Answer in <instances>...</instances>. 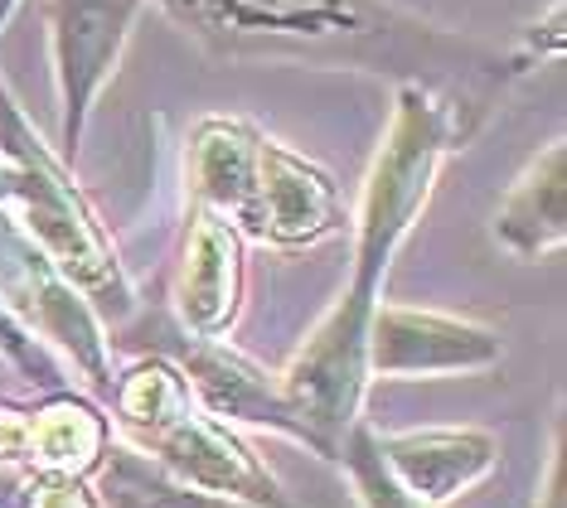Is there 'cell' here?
Wrapping results in <instances>:
<instances>
[{
  "label": "cell",
  "mask_w": 567,
  "mask_h": 508,
  "mask_svg": "<svg viewBox=\"0 0 567 508\" xmlns=\"http://www.w3.org/2000/svg\"><path fill=\"white\" fill-rule=\"evenodd\" d=\"M563 49H567V15H563V0H548L544 15L528 20V30H524V49L514 54V63H519V69H528V63L563 59Z\"/></svg>",
  "instance_id": "e0dca14e"
},
{
  "label": "cell",
  "mask_w": 567,
  "mask_h": 508,
  "mask_svg": "<svg viewBox=\"0 0 567 508\" xmlns=\"http://www.w3.org/2000/svg\"><path fill=\"white\" fill-rule=\"evenodd\" d=\"M171 10L179 30L218 54H277V49H330L350 44V59L369 49L403 54V34L422 24L393 15L379 0H156Z\"/></svg>",
  "instance_id": "277c9868"
},
{
  "label": "cell",
  "mask_w": 567,
  "mask_h": 508,
  "mask_svg": "<svg viewBox=\"0 0 567 508\" xmlns=\"http://www.w3.org/2000/svg\"><path fill=\"white\" fill-rule=\"evenodd\" d=\"M34 407L30 426V460L24 470L34 475H73V479H93L102 465V450L112 446V422L93 397L83 393H49Z\"/></svg>",
  "instance_id": "5bb4252c"
},
{
  "label": "cell",
  "mask_w": 567,
  "mask_h": 508,
  "mask_svg": "<svg viewBox=\"0 0 567 508\" xmlns=\"http://www.w3.org/2000/svg\"><path fill=\"white\" fill-rule=\"evenodd\" d=\"M262 141L248 116H199L185 146V199L262 242Z\"/></svg>",
  "instance_id": "30bf717a"
},
{
  "label": "cell",
  "mask_w": 567,
  "mask_h": 508,
  "mask_svg": "<svg viewBox=\"0 0 567 508\" xmlns=\"http://www.w3.org/2000/svg\"><path fill=\"white\" fill-rule=\"evenodd\" d=\"M248 242L234 224H224L209 208L189 204L185 238H179L175 262V330L195 339H228L243 315V286H248Z\"/></svg>",
  "instance_id": "9c48e42d"
},
{
  "label": "cell",
  "mask_w": 567,
  "mask_h": 508,
  "mask_svg": "<svg viewBox=\"0 0 567 508\" xmlns=\"http://www.w3.org/2000/svg\"><path fill=\"white\" fill-rule=\"evenodd\" d=\"M534 508H567V485H563V432H553L548 465H544V485H538Z\"/></svg>",
  "instance_id": "ffe728a7"
},
{
  "label": "cell",
  "mask_w": 567,
  "mask_h": 508,
  "mask_svg": "<svg viewBox=\"0 0 567 508\" xmlns=\"http://www.w3.org/2000/svg\"><path fill=\"white\" fill-rule=\"evenodd\" d=\"M389 475L422 504L442 508L456 494L495 475L499 440L481 426H417V432H373Z\"/></svg>",
  "instance_id": "7c38bea8"
},
{
  "label": "cell",
  "mask_w": 567,
  "mask_h": 508,
  "mask_svg": "<svg viewBox=\"0 0 567 508\" xmlns=\"http://www.w3.org/2000/svg\"><path fill=\"white\" fill-rule=\"evenodd\" d=\"M495 242L519 262H544L567 242V146L563 136L534 155L495 208Z\"/></svg>",
  "instance_id": "4fadbf2b"
},
{
  "label": "cell",
  "mask_w": 567,
  "mask_h": 508,
  "mask_svg": "<svg viewBox=\"0 0 567 508\" xmlns=\"http://www.w3.org/2000/svg\"><path fill=\"white\" fill-rule=\"evenodd\" d=\"M505 359L489 324L417 305H379L369 320V377L485 373Z\"/></svg>",
  "instance_id": "ba28073f"
},
{
  "label": "cell",
  "mask_w": 567,
  "mask_h": 508,
  "mask_svg": "<svg viewBox=\"0 0 567 508\" xmlns=\"http://www.w3.org/2000/svg\"><path fill=\"white\" fill-rule=\"evenodd\" d=\"M34 508H97L93 485L73 475H34Z\"/></svg>",
  "instance_id": "d6986e66"
},
{
  "label": "cell",
  "mask_w": 567,
  "mask_h": 508,
  "mask_svg": "<svg viewBox=\"0 0 567 508\" xmlns=\"http://www.w3.org/2000/svg\"><path fill=\"white\" fill-rule=\"evenodd\" d=\"M350 232V214L340 204V185L311 155L281 146L277 136L262 141V242L281 252L320 247Z\"/></svg>",
  "instance_id": "8fae6325"
},
{
  "label": "cell",
  "mask_w": 567,
  "mask_h": 508,
  "mask_svg": "<svg viewBox=\"0 0 567 508\" xmlns=\"http://www.w3.org/2000/svg\"><path fill=\"white\" fill-rule=\"evenodd\" d=\"M151 0H49V54H54V97H59V160L73 165L83 151L97 97L117 77L141 10Z\"/></svg>",
  "instance_id": "5b68a950"
},
{
  "label": "cell",
  "mask_w": 567,
  "mask_h": 508,
  "mask_svg": "<svg viewBox=\"0 0 567 508\" xmlns=\"http://www.w3.org/2000/svg\"><path fill=\"white\" fill-rule=\"evenodd\" d=\"M0 160H6V175H10L0 214L34 242V252L63 281L79 286L83 301L97 315H112V320L132 315L136 291L107 224H102L93 199L83 194V185L73 179V165H63L59 151L44 146V136L30 126V116L20 112L6 77H0Z\"/></svg>",
  "instance_id": "7a4b0ae2"
},
{
  "label": "cell",
  "mask_w": 567,
  "mask_h": 508,
  "mask_svg": "<svg viewBox=\"0 0 567 508\" xmlns=\"http://www.w3.org/2000/svg\"><path fill=\"white\" fill-rule=\"evenodd\" d=\"M30 426H34L30 402H0V465L24 470V460H30Z\"/></svg>",
  "instance_id": "ac0fdd59"
},
{
  "label": "cell",
  "mask_w": 567,
  "mask_h": 508,
  "mask_svg": "<svg viewBox=\"0 0 567 508\" xmlns=\"http://www.w3.org/2000/svg\"><path fill=\"white\" fill-rule=\"evenodd\" d=\"M0 508H34V470L0 465Z\"/></svg>",
  "instance_id": "44dd1931"
},
{
  "label": "cell",
  "mask_w": 567,
  "mask_h": 508,
  "mask_svg": "<svg viewBox=\"0 0 567 508\" xmlns=\"http://www.w3.org/2000/svg\"><path fill=\"white\" fill-rule=\"evenodd\" d=\"M16 10H20V0H0V34H6V24L16 20Z\"/></svg>",
  "instance_id": "7402d4cb"
},
{
  "label": "cell",
  "mask_w": 567,
  "mask_h": 508,
  "mask_svg": "<svg viewBox=\"0 0 567 508\" xmlns=\"http://www.w3.org/2000/svg\"><path fill=\"white\" fill-rule=\"evenodd\" d=\"M485 112L489 107L446 93V87L398 83L389 132L373 151L359 208L350 218V286L334 296V305L316 320V330L277 373L281 397L291 402L320 460H334L344 436L364 422V397L373 383L369 320L383 305L389 267L408 232L417 228V218L427 214L446 155L481 132Z\"/></svg>",
  "instance_id": "6da1fadb"
},
{
  "label": "cell",
  "mask_w": 567,
  "mask_h": 508,
  "mask_svg": "<svg viewBox=\"0 0 567 508\" xmlns=\"http://www.w3.org/2000/svg\"><path fill=\"white\" fill-rule=\"evenodd\" d=\"M156 354L175 363L189 397H195L214 422L234 426V432L238 426H252V432H272V436L296 440V446H311L306 426L296 422L291 402L281 397L277 373L262 369L257 359H248L243 349H234L228 339H195L185 330H171Z\"/></svg>",
  "instance_id": "52a82bcc"
},
{
  "label": "cell",
  "mask_w": 567,
  "mask_h": 508,
  "mask_svg": "<svg viewBox=\"0 0 567 508\" xmlns=\"http://www.w3.org/2000/svg\"><path fill=\"white\" fill-rule=\"evenodd\" d=\"M112 422L122 440L171 470L179 485L224 499L234 508H291L277 475L234 426L214 422L189 397L185 377L171 359L146 354L112 377Z\"/></svg>",
  "instance_id": "3957f363"
},
{
  "label": "cell",
  "mask_w": 567,
  "mask_h": 508,
  "mask_svg": "<svg viewBox=\"0 0 567 508\" xmlns=\"http://www.w3.org/2000/svg\"><path fill=\"white\" fill-rule=\"evenodd\" d=\"M334 465H340L344 479H350L359 508H432V504H422L417 494H408L389 475V465H383L379 440H373V426L369 422H359L354 432L344 436V446H340V455H334Z\"/></svg>",
  "instance_id": "2e32d148"
},
{
  "label": "cell",
  "mask_w": 567,
  "mask_h": 508,
  "mask_svg": "<svg viewBox=\"0 0 567 508\" xmlns=\"http://www.w3.org/2000/svg\"><path fill=\"white\" fill-rule=\"evenodd\" d=\"M0 301L20 320V330H30L40 344H54L59 354L73 359L87 383L102 397L112 393V334L102 315L83 301L79 286H69L54 267L34 252V242L6 218V262H0Z\"/></svg>",
  "instance_id": "8992f818"
},
{
  "label": "cell",
  "mask_w": 567,
  "mask_h": 508,
  "mask_svg": "<svg viewBox=\"0 0 567 508\" xmlns=\"http://www.w3.org/2000/svg\"><path fill=\"white\" fill-rule=\"evenodd\" d=\"M87 485H93L97 508H234L224 499H209V494L179 485L171 470H161L156 460H146L126 440H112L102 450V465Z\"/></svg>",
  "instance_id": "9a60e30c"
}]
</instances>
